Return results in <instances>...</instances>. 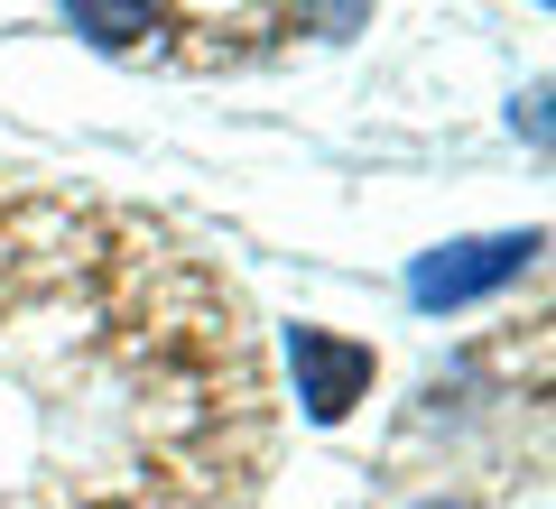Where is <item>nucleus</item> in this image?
Instances as JSON below:
<instances>
[{
    "label": "nucleus",
    "instance_id": "nucleus-1",
    "mask_svg": "<svg viewBox=\"0 0 556 509\" xmlns=\"http://www.w3.org/2000/svg\"><path fill=\"white\" fill-rule=\"evenodd\" d=\"M269 435L214 259L121 204L0 186V509H251Z\"/></svg>",
    "mask_w": 556,
    "mask_h": 509
},
{
    "label": "nucleus",
    "instance_id": "nucleus-2",
    "mask_svg": "<svg viewBox=\"0 0 556 509\" xmlns=\"http://www.w3.org/2000/svg\"><path fill=\"white\" fill-rule=\"evenodd\" d=\"M75 20L84 47L121 65H186V75H214V65H251L269 47L306 38H353L371 20V0H56Z\"/></svg>",
    "mask_w": 556,
    "mask_h": 509
},
{
    "label": "nucleus",
    "instance_id": "nucleus-3",
    "mask_svg": "<svg viewBox=\"0 0 556 509\" xmlns=\"http://www.w3.org/2000/svg\"><path fill=\"white\" fill-rule=\"evenodd\" d=\"M538 251H547V232L437 241V251H417V269H408V306L417 315H464V306H482V296H501L510 278H529Z\"/></svg>",
    "mask_w": 556,
    "mask_h": 509
},
{
    "label": "nucleus",
    "instance_id": "nucleus-4",
    "mask_svg": "<svg viewBox=\"0 0 556 509\" xmlns=\"http://www.w3.org/2000/svg\"><path fill=\"white\" fill-rule=\"evenodd\" d=\"M288 371H298V408H306V427H343V417L371 398V343H353V333H334V325H298L288 333Z\"/></svg>",
    "mask_w": 556,
    "mask_h": 509
},
{
    "label": "nucleus",
    "instance_id": "nucleus-5",
    "mask_svg": "<svg viewBox=\"0 0 556 509\" xmlns=\"http://www.w3.org/2000/svg\"><path fill=\"white\" fill-rule=\"evenodd\" d=\"M417 509H473V500H417Z\"/></svg>",
    "mask_w": 556,
    "mask_h": 509
},
{
    "label": "nucleus",
    "instance_id": "nucleus-6",
    "mask_svg": "<svg viewBox=\"0 0 556 509\" xmlns=\"http://www.w3.org/2000/svg\"><path fill=\"white\" fill-rule=\"evenodd\" d=\"M538 10H547V0H538Z\"/></svg>",
    "mask_w": 556,
    "mask_h": 509
}]
</instances>
